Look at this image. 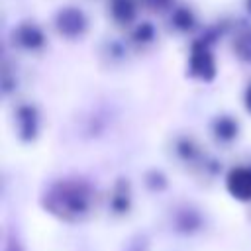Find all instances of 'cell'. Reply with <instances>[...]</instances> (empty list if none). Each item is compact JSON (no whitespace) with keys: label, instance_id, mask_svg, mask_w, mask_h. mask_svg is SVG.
<instances>
[{"label":"cell","instance_id":"cell-1","mask_svg":"<svg viewBox=\"0 0 251 251\" xmlns=\"http://www.w3.org/2000/svg\"><path fill=\"white\" fill-rule=\"evenodd\" d=\"M45 212L67 224L86 222L96 208V188L78 176L59 178L47 186L41 196Z\"/></svg>","mask_w":251,"mask_h":251},{"label":"cell","instance_id":"cell-2","mask_svg":"<svg viewBox=\"0 0 251 251\" xmlns=\"http://www.w3.org/2000/svg\"><path fill=\"white\" fill-rule=\"evenodd\" d=\"M171 151H173V157L176 159V163L190 169L194 175L214 176L218 173V163L214 161V157H210L204 151V147L200 145V141L192 135H176L173 139Z\"/></svg>","mask_w":251,"mask_h":251},{"label":"cell","instance_id":"cell-3","mask_svg":"<svg viewBox=\"0 0 251 251\" xmlns=\"http://www.w3.org/2000/svg\"><path fill=\"white\" fill-rule=\"evenodd\" d=\"M186 73L194 80L212 82L218 75V61L212 51V41L206 37L194 39L190 43L188 59H186Z\"/></svg>","mask_w":251,"mask_h":251},{"label":"cell","instance_id":"cell-4","mask_svg":"<svg viewBox=\"0 0 251 251\" xmlns=\"http://www.w3.org/2000/svg\"><path fill=\"white\" fill-rule=\"evenodd\" d=\"M53 27L57 35L65 39H82L90 29L88 14L78 6H61L53 16Z\"/></svg>","mask_w":251,"mask_h":251},{"label":"cell","instance_id":"cell-5","mask_svg":"<svg viewBox=\"0 0 251 251\" xmlns=\"http://www.w3.org/2000/svg\"><path fill=\"white\" fill-rule=\"evenodd\" d=\"M12 124H14V133L20 141L31 143L39 137L41 131V114L35 104L31 102H20L14 106L12 114Z\"/></svg>","mask_w":251,"mask_h":251},{"label":"cell","instance_id":"cell-6","mask_svg":"<svg viewBox=\"0 0 251 251\" xmlns=\"http://www.w3.org/2000/svg\"><path fill=\"white\" fill-rule=\"evenodd\" d=\"M10 37H12L14 47L24 53H39L47 45L45 29L31 20H25V22H20L18 25H14Z\"/></svg>","mask_w":251,"mask_h":251},{"label":"cell","instance_id":"cell-7","mask_svg":"<svg viewBox=\"0 0 251 251\" xmlns=\"http://www.w3.org/2000/svg\"><path fill=\"white\" fill-rule=\"evenodd\" d=\"M226 190L237 202H251V163L231 167L224 178Z\"/></svg>","mask_w":251,"mask_h":251},{"label":"cell","instance_id":"cell-8","mask_svg":"<svg viewBox=\"0 0 251 251\" xmlns=\"http://www.w3.org/2000/svg\"><path fill=\"white\" fill-rule=\"evenodd\" d=\"M171 226L176 233L194 235V233L204 229V216L198 208H194L190 204H182V206L175 208L173 218H171Z\"/></svg>","mask_w":251,"mask_h":251},{"label":"cell","instance_id":"cell-9","mask_svg":"<svg viewBox=\"0 0 251 251\" xmlns=\"http://www.w3.org/2000/svg\"><path fill=\"white\" fill-rule=\"evenodd\" d=\"M133 206V190L131 182L127 178H118L114 180L112 188L108 190V210L112 216H127Z\"/></svg>","mask_w":251,"mask_h":251},{"label":"cell","instance_id":"cell-10","mask_svg":"<svg viewBox=\"0 0 251 251\" xmlns=\"http://www.w3.org/2000/svg\"><path fill=\"white\" fill-rule=\"evenodd\" d=\"M106 8H108V16L116 25L131 27L137 22L139 0H108Z\"/></svg>","mask_w":251,"mask_h":251},{"label":"cell","instance_id":"cell-11","mask_svg":"<svg viewBox=\"0 0 251 251\" xmlns=\"http://www.w3.org/2000/svg\"><path fill=\"white\" fill-rule=\"evenodd\" d=\"M210 131L218 143L229 145L239 137V122L229 114H220L212 120Z\"/></svg>","mask_w":251,"mask_h":251},{"label":"cell","instance_id":"cell-12","mask_svg":"<svg viewBox=\"0 0 251 251\" xmlns=\"http://www.w3.org/2000/svg\"><path fill=\"white\" fill-rule=\"evenodd\" d=\"M169 24L173 29H176L180 33H188L196 27L198 18L190 6H173L169 10Z\"/></svg>","mask_w":251,"mask_h":251},{"label":"cell","instance_id":"cell-13","mask_svg":"<svg viewBox=\"0 0 251 251\" xmlns=\"http://www.w3.org/2000/svg\"><path fill=\"white\" fill-rule=\"evenodd\" d=\"M157 39V27L151 22H135L129 27V43L133 47H147Z\"/></svg>","mask_w":251,"mask_h":251},{"label":"cell","instance_id":"cell-14","mask_svg":"<svg viewBox=\"0 0 251 251\" xmlns=\"http://www.w3.org/2000/svg\"><path fill=\"white\" fill-rule=\"evenodd\" d=\"M231 49H233L237 59H241L245 63H251V29L249 27H243L235 33Z\"/></svg>","mask_w":251,"mask_h":251},{"label":"cell","instance_id":"cell-15","mask_svg":"<svg viewBox=\"0 0 251 251\" xmlns=\"http://www.w3.org/2000/svg\"><path fill=\"white\" fill-rule=\"evenodd\" d=\"M100 55L104 59L110 61V65H116V63H122L126 61V55H127V45L124 41H118V39H108L100 51Z\"/></svg>","mask_w":251,"mask_h":251},{"label":"cell","instance_id":"cell-16","mask_svg":"<svg viewBox=\"0 0 251 251\" xmlns=\"http://www.w3.org/2000/svg\"><path fill=\"white\" fill-rule=\"evenodd\" d=\"M143 182H145V186H147L151 192H161V190H165V188L169 186V180H167L165 173L159 171V169H151V171H147Z\"/></svg>","mask_w":251,"mask_h":251},{"label":"cell","instance_id":"cell-17","mask_svg":"<svg viewBox=\"0 0 251 251\" xmlns=\"http://www.w3.org/2000/svg\"><path fill=\"white\" fill-rule=\"evenodd\" d=\"M147 249H149V239L145 235H135L124 247V251H147Z\"/></svg>","mask_w":251,"mask_h":251},{"label":"cell","instance_id":"cell-18","mask_svg":"<svg viewBox=\"0 0 251 251\" xmlns=\"http://www.w3.org/2000/svg\"><path fill=\"white\" fill-rule=\"evenodd\" d=\"M139 4H143L155 12H165V10H171L175 6V0H139Z\"/></svg>","mask_w":251,"mask_h":251},{"label":"cell","instance_id":"cell-19","mask_svg":"<svg viewBox=\"0 0 251 251\" xmlns=\"http://www.w3.org/2000/svg\"><path fill=\"white\" fill-rule=\"evenodd\" d=\"M243 104H245V110L251 114V84L245 88V94H243Z\"/></svg>","mask_w":251,"mask_h":251},{"label":"cell","instance_id":"cell-20","mask_svg":"<svg viewBox=\"0 0 251 251\" xmlns=\"http://www.w3.org/2000/svg\"><path fill=\"white\" fill-rule=\"evenodd\" d=\"M4 251H22V247H20V243H18V241L8 239V241H6V249H4Z\"/></svg>","mask_w":251,"mask_h":251},{"label":"cell","instance_id":"cell-21","mask_svg":"<svg viewBox=\"0 0 251 251\" xmlns=\"http://www.w3.org/2000/svg\"><path fill=\"white\" fill-rule=\"evenodd\" d=\"M245 8H247V12L251 14V0H245Z\"/></svg>","mask_w":251,"mask_h":251}]
</instances>
